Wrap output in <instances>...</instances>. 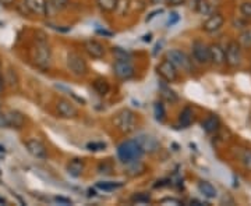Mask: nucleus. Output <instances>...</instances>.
Returning <instances> with one entry per match:
<instances>
[{
    "instance_id": "6",
    "label": "nucleus",
    "mask_w": 251,
    "mask_h": 206,
    "mask_svg": "<svg viewBox=\"0 0 251 206\" xmlns=\"http://www.w3.org/2000/svg\"><path fill=\"white\" fill-rule=\"evenodd\" d=\"M225 53H226V64L229 67L234 69L242 64V46L239 45L237 41H230L225 47Z\"/></svg>"
},
{
    "instance_id": "43",
    "label": "nucleus",
    "mask_w": 251,
    "mask_h": 206,
    "mask_svg": "<svg viewBox=\"0 0 251 206\" xmlns=\"http://www.w3.org/2000/svg\"><path fill=\"white\" fill-rule=\"evenodd\" d=\"M14 1L16 0H0V4H3V6H11V4H14Z\"/></svg>"
},
{
    "instance_id": "34",
    "label": "nucleus",
    "mask_w": 251,
    "mask_h": 206,
    "mask_svg": "<svg viewBox=\"0 0 251 206\" xmlns=\"http://www.w3.org/2000/svg\"><path fill=\"white\" fill-rule=\"evenodd\" d=\"M131 202H134V204H150L151 202V197L148 195V194H135L134 197L131 198Z\"/></svg>"
},
{
    "instance_id": "15",
    "label": "nucleus",
    "mask_w": 251,
    "mask_h": 206,
    "mask_svg": "<svg viewBox=\"0 0 251 206\" xmlns=\"http://www.w3.org/2000/svg\"><path fill=\"white\" fill-rule=\"evenodd\" d=\"M84 50L87 52V54L92 57V59H102L105 56V46L102 45L100 42L95 41V39H88L84 42Z\"/></svg>"
},
{
    "instance_id": "19",
    "label": "nucleus",
    "mask_w": 251,
    "mask_h": 206,
    "mask_svg": "<svg viewBox=\"0 0 251 206\" xmlns=\"http://www.w3.org/2000/svg\"><path fill=\"white\" fill-rule=\"evenodd\" d=\"M84 167H85V164H84V161L81 160V159H73V160L69 161V164H67V173L72 176V177H80L81 174H82V171H84Z\"/></svg>"
},
{
    "instance_id": "22",
    "label": "nucleus",
    "mask_w": 251,
    "mask_h": 206,
    "mask_svg": "<svg viewBox=\"0 0 251 206\" xmlns=\"http://www.w3.org/2000/svg\"><path fill=\"white\" fill-rule=\"evenodd\" d=\"M219 126H221V121H219V118H218V116H215V114L208 116L205 120L202 121V128L205 130V133H208V134H212V133L218 131Z\"/></svg>"
},
{
    "instance_id": "25",
    "label": "nucleus",
    "mask_w": 251,
    "mask_h": 206,
    "mask_svg": "<svg viewBox=\"0 0 251 206\" xmlns=\"http://www.w3.org/2000/svg\"><path fill=\"white\" fill-rule=\"evenodd\" d=\"M193 120H194V116H193V110H191L190 108L183 109V110H181V113H180V116H179L180 126L183 127V128H187V127L191 126Z\"/></svg>"
},
{
    "instance_id": "17",
    "label": "nucleus",
    "mask_w": 251,
    "mask_h": 206,
    "mask_svg": "<svg viewBox=\"0 0 251 206\" xmlns=\"http://www.w3.org/2000/svg\"><path fill=\"white\" fill-rule=\"evenodd\" d=\"M25 148H27V151L34 158L36 159H46L48 158V151H46V146L44 143L41 142V141H38V139H28L27 142H25Z\"/></svg>"
},
{
    "instance_id": "32",
    "label": "nucleus",
    "mask_w": 251,
    "mask_h": 206,
    "mask_svg": "<svg viewBox=\"0 0 251 206\" xmlns=\"http://www.w3.org/2000/svg\"><path fill=\"white\" fill-rule=\"evenodd\" d=\"M112 53L115 54L116 60H128V62H130V59H131V53L126 52L125 49H122V47H117V46L112 49Z\"/></svg>"
},
{
    "instance_id": "7",
    "label": "nucleus",
    "mask_w": 251,
    "mask_h": 206,
    "mask_svg": "<svg viewBox=\"0 0 251 206\" xmlns=\"http://www.w3.org/2000/svg\"><path fill=\"white\" fill-rule=\"evenodd\" d=\"M113 74L116 75V78L122 81L131 80L134 77L135 70L133 64L128 60H116L113 64Z\"/></svg>"
},
{
    "instance_id": "42",
    "label": "nucleus",
    "mask_w": 251,
    "mask_h": 206,
    "mask_svg": "<svg viewBox=\"0 0 251 206\" xmlns=\"http://www.w3.org/2000/svg\"><path fill=\"white\" fill-rule=\"evenodd\" d=\"M162 13H163V10H162V9H159V10H155V11H152V13H151V14H150V16H148V17L145 18V21H147V23H148V21H151V20H152V18L156 17V16H158V14H162Z\"/></svg>"
},
{
    "instance_id": "41",
    "label": "nucleus",
    "mask_w": 251,
    "mask_h": 206,
    "mask_svg": "<svg viewBox=\"0 0 251 206\" xmlns=\"http://www.w3.org/2000/svg\"><path fill=\"white\" fill-rule=\"evenodd\" d=\"M168 6H172V7H176V6H181L186 3V0H165Z\"/></svg>"
},
{
    "instance_id": "3",
    "label": "nucleus",
    "mask_w": 251,
    "mask_h": 206,
    "mask_svg": "<svg viewBox=\"0 0 251 206\" xmlns=\"http://www.w3.org/2000/svg\"><path fill=\"white\" fill-rule=\"evenodd\" d=\"M113 124L122 134H130L137 127V116L133 110L123 109L113 118Z\"/></svg>"
},
{
    "instance_id": "14",
    "label": "nucleus",
    "mask_w": 251,
    "mask_h": 206,
    "mask_svg": "<svg viewBox=\"0 0 251 206\" xmlns=\"http://www.w3.org/2000/svg\"><path fill=\"white\" fill-rule=\"evenodd\" d=\"M24 6L31 14L39 17L48 16V0H24Z\"/></svg>"
},
{
    "instance_id": "35",
    "label": "nucleus",
    "mask_w": 251,
    "mask_h": 206,
    "mask_svg": "<svg viewBox=\"0 0 251 206\" xmlns=\"http://www.w3.org/2000/svg\"><path fill=\"white\" fill-rule=\"evenodd\" d=\"M240 13L244 18H247L249 21L251 20V1H244L240 4Z\"/></svg>"
},
{
    "instance_id": "18",
    "label": "nucleus",
    "mask_w": 251,
    "mask_h": 206,
    "mask_svg": "<svg viewBox=\"0 0 251 206\" xmlns=\"http://www.w3.org/2000/svg\"><path fill=\"white\" fill-rule=\"evenodd\" d=\"M218 3V0H197L196 10L201 16H211L212 13H215Z\"/></svg>"
},
{
    "instance_id": "2",
    "label": "nucleus",
    "mask_w": 251,
    "mask_h": 206,
    "mask_svg": "<svg viewBox=\"0 0 251 206\" xmlns=\"http://www.w3.org/2000/svg\"><path fill=\"white\" fill-rule=\"evenodd\" d=\"M143 146L137 139H128L117 146V158L125 164L140 160L144 156Z\"/></svg>"
},
{
    "instance_id": "29",
    "label": "nucleus",
    "mask_w": 251,
    "mask_h": 206,
    "mask_svg": "<svg viewBox=\"0 0 251 206\" xmlns=\"http://www.w3.org/2000/svg\"><path fill=\"white\" fill-rule=\"evenodd\" d=\"M123 183H113V181H100L97 183V188L102 191H115L117 188H122Z\"/></svg>"
},
{
    "instance_id": "33",
    "label": "nucleus",
    "mask_w": 251,
    "mask_h": 206,
    "mask_svg": "<svg viewBox=\"0 0 251 206\" xmlns=\"http://www.w3.org/2000/svg\"><path fill=\"white\" fill-rule=\"evenodd\" d=\"M240 161H242L243 167H244L246 170L251 171V149L243 151L242 156H240Z\"/></svg>"
},
{
    "instance_id": "10",
    "label": "nucleus",
    "mask_w": 251,
    "mask_h": 206,
    "mask_svg": "<svg viewBox=\"0 0 251 206\" xmlns=\"http://www.w3.org/2000/svg\"><path fill=\"white\" fill-rule=\"evenodd\" d=\"M193 57H194V60L198 64H204L205 66V64L211 63L209 62V49L201 41H196L193 44Z\"/></svg>"
},
{
    "instance_id": "46",
    "label": "nucleus",
    "mask_w": 251,
    "mask_h": 206,
    "mask_svg": "<svg viewBox=\"0 0 251 206\" xmlns=\"http://www.w3.org/2000/svg\"><path fill=\"white\" fill-rule=\"evenodd\" d=\"M97 32H98L99 35H103V36H112V35H113L112 32H108V31H105V29H103V31H102V29H98Z\"/></svg>"
},
{
    "instance_id": "1",
    "label": "nucleus",
    "mask_w": 251,
    "mask_h": 206,
    "mask_svg": "<svg viewBox=\"0 0 251 206\" xmlns=\"http://www.w3.org/2000/svg\"><path fill=\"white\" fill-rule=\"evenodd\" d=\"M31 57H32V62L35 64V67H38L39 70L46 71L50 69L52 50H50V46L48 44L44 34H41V38H38V36L35 38V45L31 50Z\"/></svg>"
},
{
    "instance_id": "50",
    "label": "nucleus",
    "mask_w": 251,
    "mask_h": 206,
    "mask_svg": "<svg viewBox=\"0 0 251 206\" xmlns=\"http://www.w3.org/2000/svg\"><path fill=\"white\" fill-rule=\"evenodd\" d=\"M0 204H6V201L3 198H0Z\"/></svg>"
},
{
    "instance_id": "39",
    "label": "nucleus",
    "mask_w": 251,
    "mask_h": 206,
    "mask_svg": "<svg viewBox=\"0 0 251 206\" xmlns=\"http://www.w3.org/2000/svg\"><path fill=\"white\" fill-rule=\"evenodd\" d=\"M161 204H172V205H183L179 199H175V198H163L161 201Z\"/></svg>"
},
{
    "instance_id": "51",
    "label": "nucleus",
    "mask_w": 251,
    "mask_h": 206,
    "mask_svg": "<svg viewBox=\"0 0 251 206\" xmlns=\"http://www.w3.org/2000/svg\"><path fill=\"white\" fill-rule=\"evenodd\" d=\"M0 71H1V66H0ZM0 75H1V74H0Z\"/></svg>"
},
{
    "instance_id": "5",
    "label": "nucleus",
    "mask_w": 251,
    "mask_h": 206,
    "mask_svg": "<svg viewBox=\"0 0 251 206\" xmlns=\"http://www.w3.org/2000/svg\"><path fill=\"white\" fill-rule=\"evenodd\" d=\"M67 69L74 77H84L88 72V64L80 53L70 52L67 54Z\"/></svg>"
},
{
    "instance_id": "16",
    "label": "nucleus",
    "mask_w": 251,
    "mask_h": 206,
    "mask_svg": "<svg viewBox=\"0 0 251 206\" xmlns=\"http://www.w3.org/2000/svg\"><path fill=\"white\" fill-rule=\"evenodd\" d=\"M209 49V62L215 66H224L226 63V53L225 47L219 44H211L208 46Z\"/></svg>"
},
{
    "instance_id": "30",
    "label": "nucleus",
    "mask_w": 251,
    "mask_h": 206,
    "mask_svg": "<svg viewBox=\"0 0 251 206\" xmlns=\"http://www.w3.org/2000/svg\"><path fill=\"white\" fill-rule=\"evenodd\" d=\"M237 42H239V45L244 47V49H250L251 47V34L249 31H244L242 32L239 38H237Z\"/></svg>"
},
{
    "instance_id": "40",
    "label": "nucleus",
    "mask_w": 251,
    "mask_h": 206,
    "mask_svg": "<svg viewBox=\"0 0 251 206\" xmlns=\"http://www.w3.org/2000/svg\"><path fill=\"white\" fill-rule=\"evenodd\" d=\"M54 201L57 204H62V205H72V199L64 197H54Z\"/></svg>"
},
{
    "instance_id": "13",
    "label": "nucleus",
    "mask_w": 251,
    "mask_h": 206,
    "mask_svg": "<svg viewBox=\"0 0 251 206\" xmlns=\"http://www.w3.org/2000/svg\"><path fill=\"white\" fill-rule=\"evenodd\" d=\"M225 24V18L221 13H212L205 23L202 24V29L208 32V34H214V32H218L221 28L224 27Z\"/></svg>"
},
{
    "instance_id": "11",
    "label": "nucleus",
    "mask_w": 251,
    "mask_h": 206,
    "mask_svg": "<svg viewBox=\"0 0 251 206\" xmlns=\"http://www.w3.org/2000/svg\"><path fill=\"white\" fill-rule=\"evenodd\" d=\"M56 110L63 118H75L78 116V110L67 99H59L56 103Z\"/></svg>"
},
{
    "instance_id": "45",
    "label": "nucleus",
    "mask_w": 251,
    "mask_h": 206,
    "mask_svg": "<svg viewBox=\"0 0 251 206\" xmlns=\"http://www.w3.org/2000/svg\"><path fill=\"white\" fill-rule=\"evenodd\" d=\"M4 78H3V75H0V95L3 93V90H4Z\"/></svg>"
},
{
    "instance_id": "4",
    "label": "nucleus",
    "mask_w": 251,
    "mask_h": 206,
    "mask_svg": "<svg viewBox=\"0 0 251 206\" xmlns=\"http://www.w3.org/2000/svg\"><path fill=\"white\" fill-rule=\"evenodd\" d=\"M166 59L171 62L177 70H181L184 72H191L193 70V62L184 52L179 49H172L166 54Z\"/></svg>"
},
{
    "instance_id": "44",
    "label": "nucleus",
    "mask_w": 251,
    "mask_h": 206,
    "mask_svg": "<svg viewBox=\"0 0 251 206\" xmlns=\"http://www.w3.org/2000/svg\"><path fill=\"white\" fill-rule=\"evenodd\" d=\"M159 184H155V188H158V187H163V185H168V183H169V180H162V181H158Z\"/></svg>"
},
{
    "instance_id": "27",
    "label": "nucleus",
    "mask_w": 251,
    "mask_h": 206,
    "mask_svg": "<svg viewBox=\"0 0 251 206\" xmlns=\"http://www.w3.org/2000/svg\"><path fill=\"white\" fill-rule=\"evenodd\" d=\"M69 6V0H48V14L50 10L53 11H62L67 9Z\"/></svg>"
},
{
    "instance_id": "38",
    "label": "nucleus",
    "mask_w": 251,
    "mask_h": 206,
    "mask_svg": "<svg viewBox=\"0 0 251 206\" xmlns=\"http://www.w3.org/2000/svg\"><path fill=\"white\" fill-rule=\"evenodd\" d=\"M179 14L177 13H172L171 18H169V21H168V27H172V25H175L176 23H179Z\"/></svg>"
},
{
    "instance_id": "28",
    "label": "nucleus",
    "mask_w": 251,
    "mask_h": 206,
    "mask_svg": "<svg viewBox=\"0 0 251 206\" xmlns=\"http://www.w3.org/2000/svg\"><path fill=\"white\" fill-rule=\"evenodd\" d=\"M4 82L11 87V88H17L18 87V75L17 72L14 69H7V71H6V75H4Z\"/></svg>"
},
{
    "instance_id": "20",
    "label": "nucleus",
    "mask_w": 251,
    "mask_h": 206,
    "mask_svg": "<svg viewBox=\"0 0 251 206\" xmlns=\"http://www.w3.org/2000/svg\"><path fill=\"white\" fill-rule=\"evenodd\" d=\"M159 92H161L162 99H165V100H166V102H169V103H176V102L179 100L177 93H176L173 90H171V87H169V85H166V84H165V81L161 82V85H159Z\"/></svg>"
},
{
    "instance_id": "31",
    "label": "nucleus",
    "mask_w": 251,
    "mask_h": 206,
    "mask_svg": "<svg viewBox=\"0 0 251 206\" xmlns=\"http://www.w3.org/2000/svg\"><path fill=\"white\" fill-rule=\"evenodd\" d=\"M153 113H155V118L158 121H163L165 117H166V110H165V106L162 105L161 102H156L155 106H153Z\"/></svg>"
},
{
    "instance_id": "12",
    "label": "nucleus",
    "mask_w": 251,
    "mask_h": 206,
    "mask_svg": "<svg viewBox=\"0 0 251 206\" xmlns=\"http://www.w3.org/2000/svg\"><path fill=\"white\" fill-rule=\"evenodd\" d=\"M137 141L143 146L144 152L155 153L161 149V142L150 134H140L137 137Z\"/></svg>"
},
{
    "instance_id": "21",
    "label": "nucleus",
    "mask_w": 251,
    "mask_h": 206,
    "mask_svg": "<svg viewBox=\"0 0 251 206\" xmlns=\"http://www.w3.org/2000/svg\"><path fill=\"white\" fill-rule=\"evenodd\" d=\"M92 87H94V91L100 95V96H105V95H108L109 91H110V85H109V82L106 78H103V77H98L97 80L92 82Z\"/></svg>"
},
{
    "instance_id": "36",
    "label": "nucleus",
    "mask_w": 251,
    "mask_h": 206,
    "mask_svg": "<svg viewBox=\"0 0 251 206\" xmlns=\"http://www.w3.org/2000/svg\"><path fill=\"white\" fill-rule=\"evenodd\" d=\"M105 148H106V143H103V142L87 143V149H88V151H94V152H98V151H105Z\"/></svg>"
},
{
    "instance_id": "49",
    "label": "nucleus",
    "mask_w": 251,
    "mask_h": 206,
    "mask_svg": "<svg viewBox=\"0 0 251 206\" xmlns=\"http://www.w3.org/2000/svg\"><path fill=\"white\" fill-rule=\"evenodd\" d=\"M0 152H6V148H4V146H1V145H0Z\"/></svg>"
},
{
    "instance_id": "47",
    "label": "nucleus",
    "mask_w": 251,
    "mask_h": 206,
    "mask_svg": "<svg viewBox=\"0 0 251 206\" xmlns=\"http://www.w3.org/2000/svg\"><path fill=\"white\" fill-rule=\"evenodd\" d=\"M143 41L144 42H151V41H152V35H151V34H148V35H144Z\"/></svg>"
},
{
    "instance_id": "26",
    "label": "nucleus",
    "mask_w": 251,
    "mask_h": 206,
    "mask_svg": "<svg viewBox=\"0 0 251 206\" xmlns=\"http://www.w3.org/2000/svg\"><path fill=\"white\" fill-rule=\"evenodd\" d=\"M97 4L103 13H112L117 9L119 0H97Z\"/></svg>"
},
{
    "instance_id": "8",
    "label": "nucleus",
    "mask_w": 251,
    "mask_h": 206,
    "mask_svg": "<svg viewBox=\"0 0 251 206\" xmlns=\"http://www.w3.org/2000/svg\"><path fill=\"white\" fill-rule=\"evenodd\" d=\"M156 72H158V75L165 82H175V81H177V78H179L177 69L168 59L161 62V63L156 66Z\"/></svg>"
},
{
    "instance_id": "9",
    "label": "nucleus",
    "mask_w": 251,
    "mask_h": 206,
    "mask_svg": "<svg viewBox=\"0 0 251 206\" xmlns=\"http://www.w3.org/2000/svg\"><path fill=\"white\" fill-rule=\"evenodd\" d=\"M1 123L6 127H10V128L21 130L25 124V117L17 110H9L6 114L1 116Z\"/></svg>"
},
{
    "instance_id": "24",
    "label": "nucleus",
    "mask_w": 251,
    "mask_h": 206,
    "mask_svg": "<svg viewBox=\"0 0 251 206\" xmlns=\"http://www.w3.org/2000/svg\"><path fill=\"white\" fill-rule=\"evenodd\" d=\"M128 167H127V176H130V177H137V176H141L145 173V166H144L143 163L140 160L133 161V163H128L127 164Z\"/></svg>"
},
{
    "instance_id": "23",
    "label": "nucleus",
    "mask_w": 251,
    "mask_h": 206,
    "mask_svg": "<svg viewBox=\"0 0 251 206\" xmlns=\"http://www.w3.org/2000/svg\"><path fill=\"white\" fill-rule=\"evenodd\" d=\"M198 189H200L201 194H204V197L209 198V199H214L218 195V191H216L215 187L208 181H200L198 183Z\"/></svg>"
},
{
    "instance_id": "37",
    "label": "nucleus",
    "mask_w": 251,
    "mask_h": 206,
    "mask_svg": "<svg viewBox=\"0 0 251 206\" xmlns=\"http://www.w3.org/2000/svg\"><path fill=\"white\" fill-rule=\"evenodd\" d=\"M112 171H113V167H112L109 163H106V161H103V163H99L98 173H100V174H110Z\"/></svg>"
},
{
    "instance_id": "48",
    "label": "nucleus",
    "mask_w": 251,
    "mask_h": 206,
    "mask_svg": "<svg viewBox=\"0 0 251 206\" xmlns=\"http://www.w3.org/2000/svg\"><path fill=\"white\" fill-rule=\"evenodd\" d=\"M153 4H158V3H161V1H165V0H151Z\"/></svg>"
}]
</instances>
